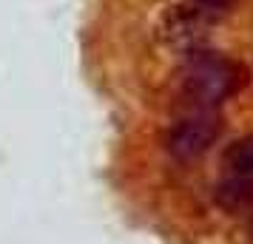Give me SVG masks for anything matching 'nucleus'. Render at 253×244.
I'll return each instance as SVG.
<instances>
[{
    "mask_svg": "<svg viewBox=\"0 0 253 244\" xmlns=\"http://www.w3.org/2000/svg\"><path fill=\"white\" fill-rule=\"evenodd\" d=\"M236 66L228 57L211 48L188 51L179 74V108H208L219 111V105L228 100L236 88Z\"/></svg>",
    "mask_w": 253,
    "mask_h": 244,
    "instance_id": "nucleus-1",
    "label": "nucleus"
},
{
    "mask_svg": "<svg viewBox=\"0 0 253 244\" xmlns=\"http://www.w3.org/2000/svg\"><path fill=\"white\" fill-rule=\"evenodd\" d=\"M219 137V111L208 108H179L168 131V153L179 162L199 159Z\"/></svg>",
    "mask_w": 253,
    "mask_h": 244,
    "instance_id": "nucleus-2",
    "label": "nucleus"
},
{
    "mask_svg": "<svg viewBox=\"0 0 253 244\" xmlns=\"http://www.w3.org/2000/svg\"><path fill=\"white\" fill-rule=\"evenodd\" d=\"M216 205L228 213H236V210H245L253 205V179H245V176H222L216 185Z\"/></svg>",
    "mask_w": 253,
    "mask_h": 244,
    "instance_id": "nucleus-3",
    "label": "nucleus"
},
{
    "mask_svg": "<svg viewBox=\"0 0 253 244\" xmlns=\"http://www.w3.org/2000/svg\"><path fill=\"white\" fill-rule=\"evenodd\" d=\"M222 176H245L253 179V134L242 137L222 156Z\"/></svg>",
    "mask_w": 253,
    "mask_h": 244,
    "instance_id": "nucleus-4",
    "label": "nucleus"
},
{
    "mask_svg": "<svg viewBox=\"0 0 253 244\" xmlns=\"http://www.w3.org/2000/svg\"><path fill=\"white\" fill-rule=\"evenodd\" d=\"M188 3H191V6H196L199 12L211 14V17L216 20L219 14H222V12H228V9L233 6V3H236V0H188Z\"/></svg>",
    "mask_w": 253,
    "mask_h": 244,
    "instance_id": "nucleus-5",
    "label": "nucleus"
}]
</instances>
